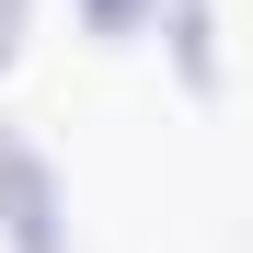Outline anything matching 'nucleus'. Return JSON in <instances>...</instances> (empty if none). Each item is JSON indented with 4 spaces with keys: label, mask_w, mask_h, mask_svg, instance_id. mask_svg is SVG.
<instances>
[{
    "label": "nucleus",
    "mask_w": 253,
    "mask_h": 253,
    "mask_svg": "<svg viewBox=\"0 0 253 253\" xmlns=\"http://www.w3.org/2000/svg\"><path fill=\"white\" fill-rule=\"evenodd\" d=\"M0 253H81L69 173L35 126H0Z\"/></svg>",
    "instance_id": "f257e3e1"
},
{
    "label": "nucleus",
    "mask_w": 253,
    "mask_h": 253,
    "mask_svg": "<svg viewBox=\"0 0 253 253\" xmlns=\"http://www.w3.org/2000/svg\"><path fill=\"white\" fill-rule=\"evenodd\" d=\"M150 35H161V58H173V81L196 104H219V0H150Z\"/></svg>",
    "instance_id": "f03ea898"
},
{
    "label": "nucleus",
    "mask_w": 253,
    "mask_h": 253,
    "mask_svg": "<svg viewBox=\"0 0 253 253\" xmlns=\"http://www.w3.org/2000/svg\"><path fill=\"white\" fill-rule=\"evenodd\" d=\"M81 23H92V35H104V46H126V35H138V23H150V0H81Z\"/></svg>",
    "instance_id": "7ed1b4c3"
},
{
    "label": "nucleus",
    "mask_w": 253,
    "mask_h": 253,
    "mask_svg": "<svg viewBox=\"0 0 253 253\" xmlns=\"http://www.w3.org/2000/svg\"><path fill=\"white\" fill-rule=\"evenodd\" d=\"M23 58V0H0V69Z\"/></svg>",
    "instance_id": "20e7f679"
}]
</instances>
